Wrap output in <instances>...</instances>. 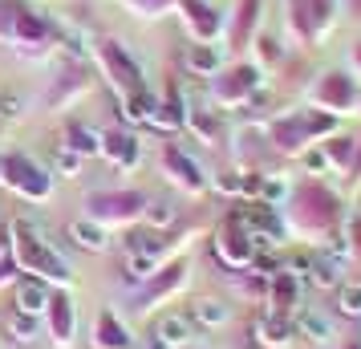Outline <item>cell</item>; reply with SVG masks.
Instances as JSON below:
<instances>
[{"instance_id": "1", "label": "cell", "mask_w": 361, "mask_h": 349, "mask_svg": "<svg viewBox=\"0 0 361 349\" xmlns=\"http://www.w3.org/2000/svg\"><path fill=\"white\" fill-rule=\"evenodd\" d=\"M195 337V321L187 313H166L154 321V341L159 345H187Z\"/></svg>"}, {"instance_id": "2", "label": "cell", "mask_w": 361, "mask_h": 349, "mask_svg": "<svg viewBox=\"0 0 361 349\" xmlns=\"http://www.w3.org/2000/svg\"><path fill=\"white\" fill-rule=\"evenodd\" d=\"M296 329L305 333V337H312V341H329L333 337V321L325 313H317V309H305V313L296 317Z\"/></svg>"}, {"instance_id": "3", "label": "cell", "mask_w": 361, "mask_h": 349, "mask_svg": "<svg viewBox=\"0 0 361 349\" xmlns=\"http://www.w3.org/2000/svg\"><path fill=\"white\" fill-rule=\"evenodd\" d=\"M191 317H195L199 325H207V329H219V325H228V305H224V300H199L195 309H191Z\"/></svg>"}, {"instance_id": "4", "label": "cell", "mask_w": 361, "mask_h": 349, "mask_svg": "<svg viewBox=\"0 0 361 349\" xmlns=\"http://www.w3.org/2000/svg\"><path fill=\"white\" fill-rule=\"evenodd\" d=\"M17 305H20V313H41L45 305H49V293H45V284H37V281H25L20 284V293H17Z\"/></svg>"}, {"instance_id": "5", "label": "cell", "mask_w": 361, "mask_h": 349, "mask_svg": "<svg viewBox=\"0 0 361 349\" xmlns=\"http://www.w3.org/2000/svg\"><path fill=\"white\" fill-rule=\"evenodd\" d=\"M312 281L321 284V288H333V284L341 281V268H337V260L317 256V260H312Z\"/></svg>"}, {"instance_id": "6", "label": "cell", "mask_w": 361, "mask_h": 349, "mask_svg": "<svg viewBox=\"0 0 361 349\" xmlns=\"http://www.w3.org/2000/svg\"><path fill=\"white\" fill-rule=\"evenodd\" d=\"M73 235H78V244H85V248H106V232H102L98 224H90V219H82V224H73Z\"/></svg>"}, {"instance_id": "7", "label": "cell", "mask_w": 361, "mask_h": 349, "mask_svg": "<svg viewBox=\"0 0 361 349\" xmlns=\"http://www.w3.org/2000/svg\"><path fill=\"white\" fill-rule=\"evenodd\" d=\"M8 329L17 333V341H37V317H33V313L8 317Z\"/></svg>"}, {"instance_id": "8", "label": "cell", "mask_w": 361, "mask_h": 349, "mask_svg": "<svg viewBox=\"0 0 361 349\" xmlns=\"http://www.w3.org/2000/svg\"><path fill=\"white\" fill-rule=\"evenodd\" d=\"M256 333H260V341H268V345H288V325H256Z\"/></svg>"}, {"instance_id": "9", "label": "cell", "mask_w": 361, "mask_h": 349, "mask_svg": "<svg viewBox=\"0 0 361 349\" xmlns=\"http://www.w3.org/2000/svg\"><path fill=\"white\" fill-rule=\"evenodd\" d=\"M341 309L349 317L361 313V284H349V288H341Z\"/></svg>"}, {"instance_id": "10", "label": "cell", "mask_w": 361, "mask_h": 349, "mask_svg": "<svg viewBox=\"0 0 361 349\" xmlns=\"http://www.w3.org/2000/svg\"><path fill=\"white\" fill-rule=\"evenodd\" d=\"M147 219L150 224H159V228H163V224H171V219H175V203H150V212H147Z\"/></svg>"}, {"instance_id": "11", "label": "cell", "mask_w": 361, "mask_h": 349, "mask_svg": "<svg viewBox=\"0 0 361 349\" xmlns=\"http://www.w3.org/2000/svg\"><path fill=\"white\" fill-rule=\"evenodd\" d=\"M20 114V94L17 90H4L0 94V118H17Z\"/></svg>"}, {"instance_id": "12", "label": "cell", "mask_w": 361, "mask_h": 349, "mask_svg": "<svg viewBox=\"0 0 361 349\" xmlns=\"http://www.w3.org/2000/svg\"><path fill=\"white\" fill-rule=\"evenodd\" d=\"M57 171H61V175H69V179H73V175L82 171V159H78L73 150H61V154H57Z\"/></svg>"}, {"instance_id": "13", "label": "cell", "mask_w": 361, "mask_h": 349, "mask_svg": "<svg viewBox=\"0 0 361 349\" xmlns=\"http://www.w3.org/2000/svg\"><path fill=\"white\" fill-rule=\"evenodd\" d=\"M191 66L195 69H215V53L212 49H191Z\"/></svg>"}]
</instances>
